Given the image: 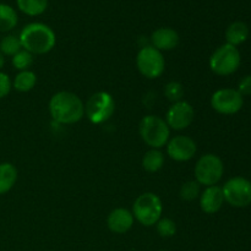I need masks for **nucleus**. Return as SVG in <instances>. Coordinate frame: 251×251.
<instances>
[{"mask_svg": "<svg viewBox=\"0 0 251 251\" xmlns=\"http://www.w3.org/2000/svg\"><path fill=\"white\" fill-rule=\"evenodd\" d=\"M223 202H225V198H223L222 188L217 185L207 186L203 193L200 194V207L207 215L218 212Z\"/></svg>", "mask_w": 251, "mask_h": 251, "instance_id": "2eb2a0df", "label": "nucleus"}, {"mask_svg": "<svg viewBox=\"0 0 251 251\" xmlns=\"http://www.w3.org/2000/svg\"><path fill=\"white\" fill-rule=\"evenodd\" d=\"M140 136L144 140L145 144L149 145L151 149L159 150L168 144L169 126L166 120L157 115H147L142 118L139 125Z\"/></svg>", "mask_w": 251, "mask_h": 251, "instance_id": "7ed1b4c3", "label": "nucleus"}, {"mask_svg": "<svg viewBox=\"0 0 251 251\" xmlns=\"http://www.w3.org/2000/svg\"><path fill=\"white\" fill-rule=\"evenodd\" d=\"M164 95L167 100H171L172 103H176L183 100L184 97V87L178 81H171L164 87Z\"/></svg>", "mask_w": 251, "mask_h": 251, "instance_id": "5701e85b", "label": "nucleus"}, {"mask_svg": "<svg viewBox=\"0 0 251 251\" xmlns=\"http://www.w3.org/2000/svg\"><path fill=\"white\" fill-rule=\"evenodd\" d=\"M134 215L126 208H115L109 213L107 218L108 228L113 233L124 234L131 229L134 225Z\"/></svg>", "mask_w": 251, "mask_h": 251, "instance_id": "4468645a", "label": "nucleus"}, {"mask_svg": "<svg viewBox=\"0 0 251 251\" xmlns=\"http://www.w3.org/2000/svg\"><path fill=\"white\" fill-rule=\"evenodd\" d=\"M249 37V28L247 25L242 21H235L226 31V39L227 43L230 46H239V44L244 43Z\"/></svg>", "mask_w": 251, "mask_h": 251, "instance_id": "f3484780", "label": "nucleus"}, {"mask_svg": "<svg viewBox=\"0 0 251 251\" xmlns=\"http://www.w3.org/2000/svg\"><path fill=\"white\" fill-rule=\"evenodd\" d=\"M20 11L28 16L42 15L48 7V0H16Z\"/></svg>", "mask_w": 251, "mask_h": 251, "instance_id": "412c9836", "label": "nucleus"}, {"mask_svg": "<svg viewBox=\"0 0 251 251\" xmlns=\"http://www.w3.org/2000/svg\"><path fill=\"white\" fill-rule=\"evenodd\" d=\"M161 251H163V250H161Z\"/></svg>", "mask_w": 251, "mask_h": 251, "instance_id": "c756f323", "label": "nucleus"}, {"mask_svg": "<svg viewBox=\"0 0 251 251\" xmlns=\"http://www.w3.org/2000/svg\"><path fill=\"white\" fill-rule=\"evenodd\" d=\"M157 225V233L162 238H171L176 233V226L174 221L171 218H161Z\"/></svg>", "mask_w": 251, "mask_h": 251, "instance_id": "a878e982", "label": "nucleus"}, {"mask_svg": "<svg viewBox=\"0 0 251 251\" xmlns=\"http://www.w3.org/2000/svg\"><path fill=\"white\" fill-rule=\"evenodd\" d=\"M49 113L59 124H75L85 115V105L77 95L61 91L49 100Z\"/></svg>", "mask_w": 251, "mask_h": 251, "instance_id": "f257e3e1", "label": "nucleus"}, {"mask_svg": "<svg viewBox=\"0 0 251 251\" xmlns=\"http://www.w3.org/2000/svg\"><path fill=\"white\" fill-rule=\"evenodd\" d=\"M223 198L234 207H247L251 203V181L243 176H234L223 185Z\"/></svg>", "mask_w": 251, "mask_h": 251, "instance_id": "1a4fd4ad", "label": "nucleus"}, {"mask_svg": "<svg viewBox=\"0 0 251 251\" xmlns=\"http://www.w3.org/2000/svg\"><path fill=\"white\" fill-rule=\"evenodd\" d=\"M19 17L14 7L0 4V32H9L16 27Z\"/></svg>", "mask_w": 251, "mask_h": 251, "instance_id": "aec40b11", "label": "nucleus"}, {"mask_svg": "<svg viewBox=\"0 0 251 251\" xmlns=\"http://www.w3.org/2000/svg\"><path fill=\"white\" fill-rule=\"evenodd\" d=\"M162 211L163 206L161 199L152 193H145L140 195L132 205L134 218H136L137 222L145 227L156 225L161 220Z\"/></svg>", "mask_w": 251, "mask_h": 251, "instance_id": "20e7f679", "label": "nucleus"}, {"mask_svg": "<svg viewBox=\"0 0 251 251\" xmlns=\"http://www.w3.org/2000/svg\"><path fill=\"white\" fill-rule=\"evenodd\" d=\"M238 92L242 96H250L251 95V75L245 76L240 80L238 85Z\"/></svg>", "mask_w": 251, "mask_h": 251, "instance_id": "cd10ccee", "label": "nucleus"}, {"mask_svg": "<svg viewBox=\"0 0 251 251\" xmlns=\"http://www.w3.org/2000/svg\"><path fill=\"white\" fill-rule=\"evenodd\" d=\"M179 195L183 200L193 201L200 196V184L196 180H189L181 185Z\"/></svg>", "mask_w": 251, "mask_h": 251, "instance_id": "b1692460", "label": "nucleus"}, {"mask_svg": "<svg viewBox=\"0 0 251 251\" xmlns=\"http://www.w3.org/2000/svg\"><path fill=\"white\" fill-rule=\"evenodd\" d=\"M12 88V82L9 75L0 71V100L5 98L10 93Z\"/></svg>", "mask_w": 251, "mask_h": 251, "instance_id": "bb28decb", "label": "nucleus"}, {"mask_svg": "<svg viewBox=\"0 0 251 251\" xmlns=\"http://www.w3.org/2000/svg\"><path fill=\"white\" fill-rule=\"evenodd\" d=\"M5 64V59H4V55L1 54V51H0V70L2 69V66H4Z\"/></svg>", "mask_w": 251, "mask_h": 251, "instance_id": "c85d7f7f", "label": "nucleus"}, {"mask_svg": "<svg viewBox=\"0 0 251 251\" xmlns=\"http://www.w3.org/2000/svg\"><path fill=\"white\" fill-rule=\"evenodd\" d=\"M198 151L196 142L191 137L179 135L173 137L167 145V153L176 162L190 161Z\"/></svg>", "mask_w": 251, "mask_h": 251, "instance_id": "f8f14e48", "label": "nucleus"}, {"mask_svg": "<svg viewBox=\"0 0 251 251\" xmlns=\"http://www.w3.org/2000/svg\"><path fill=\"white\" fill-rule=\"evenodd\" d=\"M223 172L225 167L222 159L212 153L203 154L202 157H200L194 169L196 181L200 185L205 186L216 185L222 178Z\"/></svg>", "mask_w": 251, "mask_h": 251, "instance_id": "423d86ee", "label": "nucleus"}, {"mask_svg": "<svg viewBox=\"0 0 251 251\" xmlns=\"http://www.w3.org/2000/svg\"><path fill=\"white\" fill-rule=\"evenodd\" d=\"M243 96L233 88H222L216 91L211 97V105L220 114L230 115L239 112L243 107Z\"/></svg>", "mask_w": 251, "mask_h": 251, "instance_id": "9d476101", "label": "nucleus"}, {"mask_svg": "<svg viewBox=\"0 0 251 251\" xmlns=\"http://www.w3.org/2000/svg\"><path fill=\"white\" fill-rule=\"evenodd\" d=\"M86 115L93 124H102L109 120L115 112V100L108 92H96L88 98L85 107Z\"/></svg>", "mask_w": 251, "mask_h": 251, "instance_id": "39448f33", "label": "nucleus"}, {"mask_svg": "<svg viewBox=\"0 0 251 251\" xmlns=\"http://www.w3.org/2000/svg\"><path fill=\"white\" fill-rule=\"evenodd\" d=\"M17 180L16 167L9 162L0 163V195L9 193Z\"/></svg>", "mask_w": 251, "mask_h": 251, "instance_id": "dca6fc26", "label": "nucleus"}, {"mask_svg": "<svg viewBox=\"0 0 251 251\" xmlns=\"http://www.w3.org/2000/svg\"><path fill=\"white\" fill-rule=\"evenodd\" d=\"M19 38L22 49L39 55L49 53L56 43V37L53 29L41 22H33L25 26Z\"/></svg>", "mask_w": 251, "mask_h": 251, "instance_id": "f03ea898", "label": "nucleus"}, {"mask_svg": "<svg viewBox=\"0 0 251 251\" xmlns=\"http://www.w3.org/2000/svg\"><path fill=\"white\" fill-rule=\"evenodd\" d=\"M194 108L185 100L173 103L169 107L166 115V123L169 127L174 130H184L194 122Z\"/></svg>", "mask_w": 251, "mask_h": 251, "instance_id": "9b49d317", "label": "nucleus"}, {"mask_svg": "<svg viewBox=\"0 0 251 251\" xmlns=\"http://www.w3.org/2000/svg\"><path fill=\"white\" fill-rule=\"evenodd\" d=\"M179 41L180 38H179L178 32L171 27H161L156 29L151 36L152 47H154L159 51L173 50L178 47Z\"/></svg>", "mask_w": 251, "mask_h": 251, "instance_id": "ddd939ff", "label": "nucleus"}, {"mask_svg": "<svg viewBox=\"0 0 251 251\" xmlns=\"http://www.w3.org/2000/svg\"><path fill=\"white\" fill-rule=\"evenodd\" d=\"M240 65V53L237 47L223 44L216 49L210 58V68L220 76L235 73Z\"/></svg>", "mask_w": 251, "mask_h": 251, "instance_id": "0eeeda50", "label": "nucleus"}, {"mask_svg": "<svg viewBox=\"0 0 251 251\" xmlns=\"http://www.w3.org/2000/svg\"><path fill=\"white\" fill-rule=\"evenodd\" d=\"M37 83V76L33 71L25 70L20 71L14 78L12 82V87L19 92H28L32 88L36 86Z\"/></svg>", "mask_w": 251, "mask_h": 251, "instance_id": "6ab92c4d", "label": "nucleus"}, {"mask_svg": "<svg viewBox=\"0 0 251 251\" xmlns=\"http://www.w3.org/2000/svg\"><path fill=\"white\" fill-rule=\"evenodd\" d=\"M12 65H14L15 69L20 71L28 70L29 66L33 63V55H32L29 51L25 50V49H21L19 53L15 54L12 56Z\"/></svg>", "mask_w": 251, "mask_h": 251, "instance_id": "393cba45", "label": "nucleus"}, {"mask_svg": "<svg viewBox=\"0 0 251 251\" xmlns=\"http://www.w3.org/2000/svg\"><path fill=\"white\" fill-rule=\"evenodd\" d=\"M21 49L22 46L21 42H20V38L14 36V34L5 36L4 38L0 41V51H1L2 55L14 56L15 54L19 53Z\"/></svg>", "mask_w": 251, "mask_h": 251, "instance_id": "4be33fe9", "label": "nucleus"}, {"mask_svg": "<svg viewBox=\"0 0 251 251\" xmlns=\"http://www.w3.org/2000/svg\"><path fill=\"white\" fill-rule=\"evenodd\" d=\"M164 164V156L159 150L151 149L145 153L142 158V167L149 173H156L162 169Z\"/></svg>", "mask_w": 251, "mask_h": 251, "instance_id": "a211bd4d", "label": "nucleus"}, {"mask_svg": "<svg viewBox=\"0 0 251 251\" xmlns=\"http://www.w3.org/2000/svg\"><path fill=\"white\" fill-rule=\"evenodd\" d=\"M136 65L141 75L147 78H157L164 73L166 61L163 55L154 47L146 46L137 53Z\"/></svg>", "mask_w": 251, "mask_h": 251, "instance_id": "6e6552de", "label": "nucleus"}]
</instances>
